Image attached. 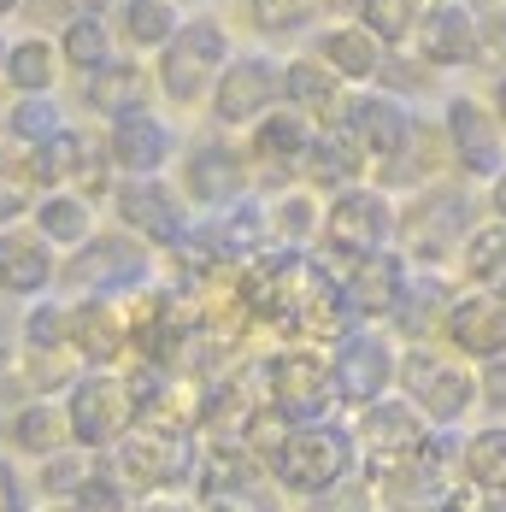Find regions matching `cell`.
<instances>
[{"instance_id": "37", "label": "cell", "mask_w": 506, "mask_h": 512, "mask_svg": "<svg viewBox=\"0 0 506 512\" xmlns=\"http://www.w3.org/2000/svg\"><path fill=\"white\" fill-rule=\"evenodd\" d=\"M418 18H424V0H359L354 24L377 42V48H406L412 42V30H418Z\"/></svg>"}, {"instance_id": "2", "label": "cell", "mask_w": 506, "mask_h": 512, "mask_svg": "<svg viewBox=\"0 0 506 512\" xmlns=\"http://www.w3.org/2000/svg\"><path fill=\"white\" fill-rule=\"evenodd\" d=\"M354 465H359L354 430L336 424V418H324V424H295V430L277 442V454L265 460V477H271L277 489H289V495L312 501V495L348 483Z\"/></svg>"}, {"instance_id": "1", "label": "cell", "mask_w": 506, "mask_h": 512, "mask_svg": "<svg viewBox=\"0 0 506 512\" xmlns=\"http://www.w3.org/2000/svg\"><path fill=\"white\" fill-rule=\"evenodd\" d=\"M477 224V201H471V183L459 177H436L424 183L406 206H395V242L401 259L412 271H448L459 254V242L471 236Z\"/></svg>"}, {"instance_id": "48", "label": "cell", "mask_w": 506, "mask_h": 512, "mask_svg": "<svg viewBox=\"0 0 506 512\" xmlns=\"http://www.w3.org/2000/svg\"><path fill=\"white\" fill-rule=\"evenodd\" d=\"M130 512H195L183 495H142V501H130Z\"/></svg>"}, {"instance_id": "55", "label": "cell", "mask_w": 506, "mask_h": 512, "mask_svg": "<svg viewBox=\"0 0 506 512\" xmlns=\"http://www.w3.org/2000/svg\"><path fill=\"white\" fill-rule=\"evenodd\" d=\"M42 512H77V507H71V501H48Z\"/></svg>"}, {"instance_id": "28", "label": "cell", "mask_w": 506, "mask_h": 512, "mask_svg": "<svg viewBox=\"0 0 506 512\" xmlns=\"http://www.w3.org/2000/svg\"><path fill=\"white\" fill-rule=\"evenodd\" d=\"M318 65H330L336 71V83L348 89H371L377 83V71H383V48L359 30V24H330L324 36H318V53H312Z\"/></svg>"}, {"instance_id": "54", "label": "cell", "mask_w": 506, "mask_h": 512, "mask_svg": "<svg viewBox=\"0 0 506 512\" xmlns=\"http://www.w3.org/2000/svg\"><path fill=\"white\" fill-rule=\"evenodd\" d=\"M18 6H30V0H0V18H12Z\"/></svg>"}, {"instance_id": "29", "label": "cell", "mask_w": 506, "mask_h": 512, "mask_svg": "<svg viewBox=\"0 0 506 512\" xmlns=\"http://www.w3.org/2000/svg\"><path fill=\"white\" fill-rule=\"evenodd\" d=\"M306 177V195L312 189H330V195H342V189H354V183H365V159L354 154V142L330 124V130H312V148H306V159L295 165Z\"/></svg>"}, {"instance_id": "42", "label": "cell", "mask_w": 506, "mask_h": 512, "mask_svg": "<svg viewBox=\"0 0 506 512\" xmlns=\"http://www.w3.org/2000/svg\"><path fill=\"white\" fill-rule=\"evenodd\" d=\"M89 465H95V454H89V448H59V454H48V460H42L36 489H42L48 501H71V495H77V483L89 477Z\"/></svg>"}, {"instance_id": "10", "label": "cell", "mask_w": 506, "mask_h": 512, "mask_svg": "<svg viewBox=\"0 0 506 512\" xmlns=\"http://www.w3.org/2000/svg\"><path fill=\"white\" fill-rule=\"evenodd\" d=\"M106 201L118 212V230H130L142 248H165V254H171V248L189 236V224H195L189 201H183L165 177H118Z\"/></svg>"}, {"instance_id": "6", "label": "cell", "mask_w": 506, "mask_h": 512, "mask_svg": "<svg viewBox=\"0 0 506 512\" xmlns=\"http://www.w3.org/2000/svg\"><path fill=\"white\" fill-rule=\"evenodd\" d=\"M59 283L77 295H136L153 283V248H142L130 230H89V242H77L71 259L59 265Z\"/></svg>"}, {"instance_id": "46", "label": "cell", "mask_w": 506, "mask_h": 512, "mask_svg": "<svg viewBox=\"0 0 506 512\" xmlns=\"http://www.w3.org/2000/svg\"><path fill=\"white\" fill-rule=\"evenodd\" d=\"M471 377H477V407H489L495 418H506V354L483 359Z\"/></svg>"}, {"instance_id": "15", "label": "cell", "mask_w": 506, "mask_h": 512, "mask_svg": "<svg viewBox=\"0 0 506 512\" xmlns=\"http://www.w3.org/2000/svg\"><path fill=\"white\" fill-rule=\"evenodd\" d=\"M65 348L77 354L83 371H118L130 359V330H124V307L106 295H83L65 307Z\"/></svg>"}, {"instance_id": "43", "label": "cell", "mask_w": 506, "mask_h": 512, "mask_svg": "<svg viewBox=\"0 0 506 512\" xmlns=\"http://www.w3.org/2000/svg\"><path fill=\"white\" fill-rule=\"evenodd\" d=\"M248 18L259 36H301L318 18V6L312 0H248Z\"/></svg>"}, {"instance_id": "19", "label": "cell", "mask_w": 506, "mask_h": 512, "mask_svg": "<svg viewBox=\"0 0 506 512\" xmlns=\"http://www.w3.org/2000/svg\"><path fill=\"white\" fill-rule=\"evenodd\" d=\"M412 42L424 53V65H436V71L471 65L477 59V42H483V18L465 0H424V18H418Z\"/></svg>"}, {"instance_id": "36", "label": "cell", "mask_w": 506, "mask_h": 512, "mask_svg": "<svg viewBox=\"0 0 506 512\" xmlns=\"http://www.w3.org/2000/svg\"><path fill=\"white\" fill-rule=\"evenodd\" d=\"M177 6L171 0H118V30L112 36H124L130 53H159L171 36H177Z\"/></svg>"}, {"instance_id": "47", "label": "cell", "mask_w": 506, "mask_h": 512, "mask_svg": "<svg viewBox=\"0 0 506 512\" xmlns=\"http://www.w3.org/2000/svg\"><path fill=\"white\" fill-rule=\"evenodd\" d=\"M312 512H371V489L348 477V483H336V489L312 495Z\"/></svg>"}, {"instance_id": "8", "label": "cell", "mask_w": 506, "mask_h": 512, "mask_svg": "<svg viewBox=\"0 0 506 512\" xmlns=\"http://www.w3.org/2000/svg\"><path fill=\"white\" fill-rule=\"evenodd\" d=\"M65 430H71V448H89V454H112L130 424V389H124V371H77V383L65 389Z\"/></svg>"}, {"instance_id": "18", "label": "cell", "mask_w": 506, "mask_h": 512, "mask_svg": "<svg viewBox=\"0 0 506 512\" xmlns=\"http://www.w3.org/2000/svg\"><path fill=\"white\" fill-rule=\"evenodd\" d=\"M189 206H206V212H224L230 201H242L248 195V159L236 154L230 142H218V136H206L189 148L183 159V189H177Z\"/></svg>"}, {"instance_id": "38", "label": "cell", "mask_w": 506, "mask_h": 512, "mask_svg": "<svg viewBox=\"0 0 506 512\" xmlns=\"http://www.w3.org/2000/svg\"><path fill=\"white\" fill-rule=\"evenodd\" d=\"M65 130V118H59V101L53 95H18V101L6 106V136H12V148H36V142H48Z\"/></svg>"}, {"instance_id": "25", "label": "cell", "mask_w": 506, "mask_h": 512, "mask_svg": "<svg viewBox=\"0 0 506 512\" xmlns=\"http://www.w3.org/2000/svg\"><path fill=\"white\" fill-rule=\"evenodd\" d=\"M342 101H348V89L336 83L330 65H318L312 53L283 59V106H295L312 130H330V124L342 118Z\"/></svg>"}, {"instance_id": "24", "label": "cell", "mask_w": 506, "mask_h": 512, "mask_svg": "<svg viewBox=\"0 0 506 512\" xmlns=\"http://www.w3.org/2000/svg\"><path fill=\"white\" fill-rule=\"evenodd\" d=\"M459 295V283L448 277V271H412L406 277V295L401 307L389 312V336H406L412 348H424L430 336H436V324H442V312H448V301Z\"/></svg>"}, {"instance_id": "26", "label": "cell", "mask_w": 506, "mask_h": 512, "mask_svg": "<svg viewBox=\"0 0 506 512\" xmlns=\"http://www.w3.org/2000/svg\"><path fill=\"white\" fill-rule=\"evenodd\" d=\"M53 53H59V71H77V77L101 71L106 59H118L112 18H106L101 6H83V12H71V18H65V30L53 36Z\"/></svg>"}, {"instance_id": "27", "label": "cell", "mask_w": 506, "mask_h": 512, "mask_svg": "<svg viewBox=\"0 0 506 512\" xmlns=\"http://www.w3.org/2000/svg\"><path fill=\"white\" fill-rule=\"evenodd\" d=\"M312 148V124H306L295 106H271L259 124H248V159L271 165V171H295Z\"/></svg>"}, {"instance_id": "16", "label": "cell", "mask_w": 506, "mask_h": 512, "mask_svg": "<svg viewBox=\"0 0 506 512\" xmlns=\"http://www.w3.org/2000/svg\"><path fill=\"white\" fill-rule=\"evenodd\" d=\"M436 336L454 348V359H495L506 354V307L501 295H489V289H459L448 312H442V324H436Z\"/></svg>"}, {"instance_id": "17", "label": "cell", "mask_w": 506, "mask_h": 512, "mask_svg": "<svg viewBox=\"0 0 506 512\" xmlns=\"http://www.w3.org/2000/svg\"><path fill=\"white\" fill-rule=\"evenodd\" d=\"M101 148H106L112 177H159V171L177 159V136H171L165 118L130 112V118H112V124H106Z\"/></svg>"}, {"instance_id": "12", "label": "cell", "mask_w": 506, "mask_h": 512, "mask_svg": "<svg viewBox=\"0 0 506 512\" xmlns=\"http://www.w3.org/2000/svg\"><path fill=\"white\" fill-rule=\"evenodd\" d=\"M442 142H448V165L459 183H489L495 171H506V142L501 118L471 95H454L442 112Z\"/></svg>"}, {"instance_id": "32", "label": "cell", "mask_w": 506, "mask_h": 512, "mask_svg": "<svg viewBox=\"0 0 506 512\" xmlns=\"http://www.w3.org/2000/svg\"><path fill=\"white\" fill-rule=\"evenodd\" d=\"M459 471H465L471 489L506 495V418L471 430V436H459Z\"/></svg>"}, {"instance_id": "52", "label": "cell", "mask_w": 506, "mask_h": 512, "mask_svg": "<svg viewBox=\"0 0 506 512\" xmlns=\"http://www.w3.org/2000/svg\"><path fill=\"white\" fill-rule=\"evenodd\" d=\"M318 12H359V0H312Z\"/></svg>"}, {"instance_id": "41", "label": "cell", "mask_w": 506, "mask_h": 512, "mask_svg": "<svg viewBox=\"0 0 506 512\" xmlns=\"http://www.w3.org/2000/svg\"><path fill=\"white\" fill-rule=\"evenodd\" d=\"M318 195H306V189H289L277 206H265V218H271V236H283V248H306L312 236H318Z\"/></svg>"}, {"instance_id": "58", "label": "cell", "mask_w": 506, "mask_h": 512, "mask_svg": "<svg viewBox=\"0 0 506 512\" xmlns=\"http://www.w3.org/2000/svg\"><path fill=\"white\" fill-rule=\"evenodd\" d=\"M6 48H12V42H6V36H0V65H6Z\"/></svg>"}, {"instance_id": "5", "label": "cell", "mask_w": 506, "mask_h": 512, "mask_svg": "<svg viewBox=\"0 0 506 512\" xmlns=\"http://www.w3.org/2000/svg\"><path fill=\"white\" fill-rule=\"evenodd\" d=\"M395 389H401V401L430 430H454L465 412L477 407V377H471V365L454 354H442V348H406L401 365H395Z\"/></svg>"}, {"instance_id": "21", "label": "cell", "mask_w": 506, "mask_h": 512, "mask_svg": "<svg viewBox=\"0 0 506 512\" xmlns=\"http://www.w3.org/2000/svg\"><path fill=\"white\" fill-rule=\"evenodd\" d=\"M424 418L406 407L401 395H383L371 407H359L354 418V448L365 454V465H383V460H406L418 442H424Z\"/></svg>"}, {"instance_id": "34", "label": "cell", "mask_w": 506, "mask_h": 512, "mask_svg": "<svg viewBox=\"0 0 506 512\" xmlns=\"http://www.w3.org/2000/svg\"><path fill=\"white\" fill-rule=\"evenodd\" d=\"M0 77H6L18 95H53V83H59V53H53V36H42V30L18 36V42L6 48Z\"/></svg>"}, {"instance_id": "14", "label": "cell", "mask_w": 506, "mask_h": 512, "mask_svg": "<svg viewBox=\"0 0 506 512\" xmlns=\"http://www.w3.org/2000/svg\"><path fill=\"white\" fill-rule=\"evenodd\" d=\"M412 112H406V101H395V95H383V89H354L348 101H342V118H336V130L354 142V154L365 159V165H383V159H395L412 142Z\"/></svg>"}, {"instance_id": "7", "label": "cell", "mask_w": 506, "mask_h": 512, "mask_svg": "<svg viewBox=\"0 0 506 512\" xmlns=\"http://www.w3.org/2000/svg\"><path fill=\"white\" fill-rule=\"evenodd\" d=\"M318 242L348 265L389 254L395 248V201L377 183H354V189L330 195V206L318 212Z\"/></svg>"}, {"instance_id": "35", "label": "cell", "mask_w": 506, "mask_h": 512, "mask_svg": "<svg viewBox=\"0 0 506 512\" xmlns=\"http://www.w3.org/2000/svg\"><path fill=\"white\" fill-rule=\"evenodd\" d=\"M24 171H30V183H36L42 195H48V189H71L77 171H83V130H59L48 142L24 148Z\"/></svg>"}, {"instance_id": "9", "label": "cell", "mask_w": 506, "mask_h": 512, "mask_svg": "<svg viewBox=\"0 0 506 512\" xmlns=\"http://www.w3.org/2000/svg\"><path fill=\"white\" fill-rule=\"evenodd\" d=\"M395 365L401 348L383 324H354L330 342V383H336V407H371L395 389Z\"/></svg>"}, {"instance_id": "51", "label": "cell", "mask_w": 506, "mask_h": 512, "mask_svg": "<svg viewBox=\"0 0 506 512\" xmlns=\"http://www.w3.org/2000/svg\"><path fill=\"white\" fill-rule=\"evenodd\" d=\"M12 359H18V348H12V330H6V318H0V377L12 371Z\"/></svg>"}, {"instance_id": "49", "label": "cell", "mask_w": 506, "mask_h": 512, "mask_svg": "<svg viewBox=\"0 0 506 512\" xmlns=\"http://www.w3.org/2000/svg\"><path fill=\"white\" fill-rule=\"evenodd\" d=\"M18 501H24V483H18V471H12V465L0 460V512L18 507Z\"/></svg>"}, {"instance_id": "56", "label": "cell", "mask_w": 506, "mask_h": 512, "mask_svg": "<svg viewBox=\"0 0 506 512\" xmlns=\"http://www.w3.org/2000/svg\"><path fill=\"white\" fill-rule=\"evenodd\" d=\"M6 512H36V507H30V495H24V501H18V507H6Z\"/></svg>"}, {"instance_id": "22", "label": "cell", "mask_w": 506, "mask_h": 512, "mask_svg": "<svg viewBox=\"0 0 506 512\" xmlns=\"http://www.w3.org/2000/svg\"><path fill=\"white\" fill-rule=\"evenodd\" d=\"M83 106L112 118H130V112H153V71L130 53V59H106L101 71L83 77Z\"/></svg>"}, {"instance_id": "4", "label": "cell", "mask_w": 506, "mask_h": 512, "mask_svg": "<svg viewBox=\"0 0 506 512\" xmlns=\"http://www.w3.org/2000/svg\"><path fill=\"white\" fill-rule=\"evenodd\" d=\"M230 65V36H224V24L218 18H183L177 24V36L159 48L153 59V95H165V101L177 106H201L212 95V83H218V71Z\"/></svg>"}, {"instance_id": "11", "label": "cell", "mask_w": 506, "mask_h": 512, "mask_svg": "<svg viewBox=\"0 0 506 512\" xmlns=\"http://www.w3.org/2000/svg\"><path fill=\"white\" fill-rule=\"evenodd\" d=\"M271 412L283 424H324L336 412L330 359L318 348H283L271 354Z\"/></svg>"}, {"instance_id": "3", "label": "cell", "mask_w": 506, "mask_h": 512, "mask_svg": "<svg viewBox=\"0 0 506 512\" xmlns=\"http://www.w3.org/2000/svg\"><path fill=\"white\" fill-rule=\"evenodd\" d=\"M112 471L130 483V489H148V495H171V489H195V465H201V436L183 430V424H148L136 418L130 436L106 454Z\"/></svg>"}, {"instance_id": "50", "label": "cell", "mask_w": 506, "mask_h": 512, "mask_svg": "<svg viewBox=\"0 0 506 512\" xmlns=\"http://www.w3.org/2000/svg\"><path fill=\"white\" fill-rule=\"evenodd\" d=\"M489 218H501V224H506V171L489 177Z\"/></svg>"}, {"instance_id": "44", "label": "cell", "mask_w": 506, "mask_h": 512, "mask_svg": "<svg viewBox=\"0 0 506 512\" xmlns=\"http://www.w3.org/2000/svg\"><path fill=\"white\" fill-rule=\"evenodd\" d=\"M53 348H65V307L36 301L18 324V354H53Z\"/></svg>"}, {"instance_id": "40", "label": "cell", "mask_w": 506, "mask_h": 512, "mask_svg": "<svg viewBox=\"0 0 506 512\" xmlns=\"http://www.w3.org/2000/svg\"><path fill=\"white\" fill-rule=\"evenodd\" d=\"M36 195H42V189L30 183V171H24V154L0 142V230L24 224V218H30V206H36Z\"/></svg>"}, {"instance_id": "31", "label": "cell", "mask_w": 506, "mask_h": 512, "mask_svg": "<svg viewBox=\"0 0 506 512\" xmlns=\"http://www.w3.org/2000/svg\"><path fill=\"white\" fill-rule=\"evenodd\" d=\"M454 265L465 271V283H471V289L501 295V289H506V224H501V218H477V224H471V236L459 242Z\"/></svg>"}, {"instance_id": "23", "label": "cell", "mask_w": 506, "mask_h": 512, "mask_svg": "<svg viewBox=\"0 0 506 512\" xmlns=\"http://www.w3.org/2000/svg\"><path fill=\"white\" fill-rule=\"evenodd\" d=\"M53 283H59V259L48 242L30 224L0 230V295H48Z\"/></svg>"}, {"instance_id": "33", "label": "cell", "mask_w": 506, "mask_h": 512, "mask_svg": "<svg viewBox=\"0 0 506 512\" xmlns=\"http://www.w3.org/2000/svg\"><path fill=\"white\" fill-rule=\"evenodd\" d=\"M6 442H18L24 454H36V460H48L59 448H71V430H65V407L59 401H24V407L6 418Z\"/></svg>"}, {"instance_id": "39", "label": "cell", "mask_w": 506, "mask_h": 512, "mask_svg": "<svg viewBox=\"0 0 506 512\" xmlns=\"http://www.w3.org/2000/svg\"><path fill=\"white\" fill-rule=\"evenodd\" d=\"M130 501H136V489L112 471L106 454H95L89 477H83V483H77V495H71V507H77V512H130Z\"/></svg>"}, {"instance_id": "20", "label": "cell", "mask_w": 506, "mask_h": 512, "mask_svg": "<svg viewBox=\"0 0 506 512\" xmlns=\"http://www.w3.org/2000/svg\"><path fill=\"white\" fill-rule=\"evenodd\" d=\"M406 277H412V265H406L395 248L348 265V277H342L348 318H354V324H389V312L401 307V295H406Z\"/></svg>"}, {"instance_id": "45", "label": "cell", "mask_w": 506, "mask_h": 512, "mask_svg": "<svg viewBox=\"0 0 506 512\" xmlns=\"http://www.w3.org/2000/svg\"><path fill=\"white\" fill-rule=\"evenodd\" d=\"M195 512H277V501H271V489L259 483V489H218V495H201Z\"/></svg>"}, {"instance_id": "57", "label": "cell", "mask_w": 506, "mask_h": 512, "mask_svg": "<svg viewBox=\"0 0 506 512\" xmlns=\"http://www.w3.org/2000/svg\"><path fill=\"white\" fill-rule=\"evenodd\" d=\"M171 6H177V12H183V6H206V0H171Z\"/></svg>"}, {"instance_id": "53", "label": "cell", "mask_w": 506, "mask_h": 512, "mask_svg": "<svg viewBox=\"0 0 506 512\" xmlns=\"http://www.w3.org/2000/svg\"><path fill=\"white\" fill-rule=\"evenodd\" d=\"M495 118L506 124V71H501V83H495Z\"/></svg>"}, {"instance_id": "13", "label": "cell", "mask_w": 506, "mask_h": 512, "mask_svg": "<svg viewBox=\"0 0 506 512\" xmlns=\"http://www.w3.org/2000/svg\"><path fill=\"white\" fill-rule=\"evenodd\" d=\"M206 101H212V118L224 130H248L283 101V65L265 59V53H230V65L218 71Z\"/></svg>"}, {"instance_id": "30", "label": "cell", "mask_w": 506, "mask_h": 512, "mask_svg": "<svg viewBox=\"0 0 506 512\" xmlns=\"http://www.w3.org/2000/svg\"><path fill=\"white\" fill-rule=\"evenodd\" d=\"M30 230L48 248H77L95 230V201H83L77 189H48V195H36V206H30Z\"/></svg>"}]
</instances>
